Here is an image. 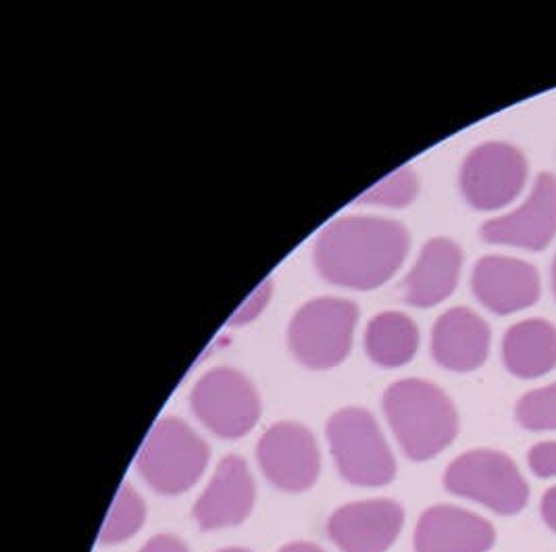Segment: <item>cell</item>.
Returning a JSON list of instances; mask_svg holds the SVG:
<instances>
[{
  "label": "cell",
  "instance_id": "cell-1",
  "mask_svg": "<svg viewBox=\"0 0 556 552\" xmlns=\"http://www.w3.org/2000/svg\"><path fill=\"white\" fill-rule=\"evenodd\" d=\"M408 251L405 227L381 217H342L315 244V265L331 284L371 290L399 272Z\"/></svg>",
  "mask_w": 556,
  "mask_h": 552
},
{
  "label": "cell",
  "instance_id": "cell-2",
  "mask_svg": "<svg viewBox=\"0 0 556 552\" xmlns=\"http://www.w3.org/2000/svg\"><path fill=\"white\" fill-rule=\"evenodd\" d=\"M383 411L399 444L413 461H430L458 431L455 404L424 379L392 384L383 394Z\"/></svg>",
  "mask_w": 556,
  "mask_h": 552
},
{
  "label": "cell",
  "instance_id": "cell-3",
  "mask_svg": "<svg viewBox=\"0 0 556 552\" xmlns=\"http://www.w3.org/2000/svg\"><path fill=\"white\" fill-rule=\"evenodd\" d=\"M208 447L181 419L156 422L138 452L136 465L142 477L161 494H181L203 476Z\"/></svg>",
  "mask_w": 556,
  "mask_h": 552
},
{
  "label": "cell",
  "instance_id": "cell-4",
  "mask_svg": "<svg viewBox=\"0 0 556 552\" xmlns=\"http://www.w3.org/2000/svg\"><path fill=\"white\" fill-rule=\"evenodd\" d=\"M328 440L340 474L354 486L378 488L396 476L394 454L369 411L351 406L333 413Z\"/></svg>",
  "mask_w": 556,
  "mask_h": 552
},
{
  "label": "cell",
  "instance_id": "cell-5",
  "mask_svg": "<svg viewBox=\"0 0 556 552\" xmlns=\"http://www.w3.org/2000/svg\"><path fill=\"white\" fill-rule=\"evenodd\" d=\"M444 486L451 494L480 502L498 515H517L530 501V486L505 452L471 451L455 459Z\"/></svg>",
  "mask_w": 556,
  "mask_h": 552
},
{
  "label": "cell",
  "instance_id": "cell-6",
  "mask_svg": "<svg viewBox=\"0 0 556 552\" xmlns=\"http://www.w3.org/2000/svg\"><path fill=\"white\" fill-rule=\"evenodd\" d=\"M358 319L356 304L344 299H317L301 306L290 324V349L313 369H329L346 359Z\"/></svg>",
  "mask_w": 556,
  "mask_h": 552
},
{
  "label": "cell",
  "instance_id": "cell-7",
  "mask_svg": "<svg viewBox=\"0 0 556 552\" xmlns=\"http://www.w3.org/2000/svg\"><path fill=\"white\" fill-rule=\"evenodd\" d=\"M192 409L213 434L242 438L261 415V402L251 379L236 369L219 367L201 377L192 390Z\"/></svg>",
  "mask_w": 556,
  "mask_h": 552
},
{
  "label": "cell",
  "instance_id": "cell-8",
  "mask_svg": "<svg viewBox=\"0 0 556 552\" xmlns=\"http://www.w3.org/2000/svg\"><path fill=\"white\" fill-rule=\"evenodd\" d=\"M528 177L526 156L510 145L488 142L465 159L460 188L480 211H496L513 201Z\"/></svg>",
  "mask_w": 556,
  "mask_h": 552
},
{
  "label": "cell",
  "instance_id": "cell-9",
  "mask_svg": "<svg viewBox=\"0 0 556 552\" xmlns=\"http://www.w3.org/2000/svg\"><path fill=\"white\" fill-rule=\"evenodd\" d=\"M258 465L286 492L308 490L319 476V449L313 434L294 422L269 427L258 440Z\"/></svg>",
  "mask_w": 556,
  "mask_h": 552
},
{
  "label": "cell",
  "instance_id": "cell-10",
  "mask_svg": "<svg viewBox=\"0 0 556 552\" xmlns=\"http://www.w3.org/2000/svg\"><path fill=\"white\" fill-rule=\"evenodd\" d=\"M405 526V511L399 502H351L331 513L328 534L342 552H386Z\"/></svg>",
  "mask_w": 556,
  "mask_h": 552
},
{
  "label": "cell",
  "instance_id": "cell-11",
  "mask_svg": "<svg viewBox=\"0 0 556 552\" xmlns=\"http://www.w3.org/2000/svg\"><path fill=\"white\" fill-rule=\"evenodd\" d=\"M483 240L492 244L542 251L556 236V177L542 174L535 179L530 199L505 217L485 222Z\"/></svg>",
  "mask_w": 556,
  "mask_h": 552
},
{
  "label": "cell",
  "instance_id": "cell-12",
  "mask_svg": "<svg viewBox=\"0 0 556 552\" xmlns=\"http://www.w3.org/2000/svg\"><path fill=\"white\" fill-rule=\"evenodd\" d=\"M254 504V481L244 459L226 456L192 509V517L203 529H222L242 524Z\"/></svg>",
  "mask_w": 556,
  "mask_h": 552
},
{
  "label": "cell",
  "instance_id": "cell-13",
  "mask_svg": "<svg viewBox=\"0 0 556 552\" xmlns=\"http://www.w3.org/2000/svg\"><path fill=\"white\" fill-rule=\"evenodd\" d=\"M496 531L488 519L453 504L428 509L415 529V552H488Z\"/></svg>",
  "mask_w": 556,
  "mask_h": 552
},
{
  "label": "cell",
  "instance_id": "cell-14",
  "mask_svg": "<svg viewBox=\"0 0 556 552\" xmlns=\"http://www.w3.org/2000/svg\"><path fill=\"white\" fill-rule=\"evenodd\" d=\"M478 301L498 315L528 309L540 299V277L530 263L513 256H483L473 272Z\"/></svg>",
  "mask_w": 556,
  "mask_h": 552
},
{
  "label": "cell",
  "instance_id": "cell-15",
  "mask_svg": "<svg viewBox=\"0 0 556 552\" xmlns=\"http://www.w3.org/2000/svg\"><path fill=\"white\" fill-rule=\"evenodd\" d=\"M490 349V329L478 313L456 306L433 326L431 354L453 372H473L483 365Z\"/></svg>",
  "mask_w": 556,
  "mask_h": 552
},
{
  "label": "cell",
  "instance_id": "cell-16",
  "mask_svg": "<svg viewBox=\"0 0 556 552\" xmlns=\"http://www.w3.org/2000/svg\"><path fill=\"white\" fill-rule=\"evenodd\" d=\"M463 252L448 238H433L419 254L405 279V301L413 306H433L446 301L458 284Z\"/></svg>",
  "mask_w": 556,
  "mask_h": 552
},
{
  "label": "cell",
  "instance_id": "cell-17",
  "mask_svg": "<svg viewBox=\"0 0 556 552\" xmlns=\"http://www.w3.org/2000/svg\"><path fill=\"white\" fill-rule=\"evenodd\" d=\"M506 369L533 379L556 367V327L544 319H528L506 331L503 342Z\"/></svg>",
  "mask_w": 556,
  "mask_h": 552
},
{
  "label": "cell",
  "instance_id": "cell-18",
  "mask_svg": "<svg viewBox=\"0 0 556 552\" xmlns=\"http://www.w3.org/2000/svg\"><path fill=\"white\" fill-rule=\"evenodd\" d=\"M419 347V331L410 317L396 311L376 315L365 331V349L381 367H401Z\"/></svg>",
  "mask_w": 556,
  "mask_h": 552
},
{
  "label": "cell",
  "instance_id": "cell-19",
  "mask_svg": "<svg viewBox=\"0 0 556 552\" xmlns=\"http://www.w3.org/2000/svg\"><path fill=\"white\" fill-rule=\"evenodd\" d=\"M144 515H147V506L142 497L131 486L124 484L106 513V519L99 534V542L101 544L126 542L127 538H131L142 527Z\"/></svg>",
  "mask_w": 556,
  "mask_h": 552
},
{
  "label": "cell",
  "instance_id": "cell-20",
  "mask_svg": "<svg viewBox=\"0 0 556 552\" xmlns=\"http://www.w3.org/2000/svg\"><path fill=\"white\" fill-rule=\"evenodd\" d=\"M419 184L413 170L401 167L392 172L390 176L380 179L376 186H371L367 192L361 195L358 202L367 204H383V206H405L417 197Z\"/></svg>",
  "mask_w": 556,
  "mask_h": 552
},
{
  "label": "cell",
  "instance_id": "cell-21",
  "mask_svg": "<svg viewBox=\"0 0 556 552\" xmlns=\"http://www.w3.org/2000/svg\"><path fill=\"white\" fill-rule=\"evenodd\" d=\"M517 422L531 431H556V384L533 390L517 402Z\"/></svg>",
  "mask_w": 556,
  "mask_h": 552
},
{
  "label": "cell",
  "instance_id": "cell-22",
  "mask_svg": "<svg viewBox=\"0 0 556 552\" xmlns=\"http://www.w3.org/2000/svg\"><path fill=\"white\" fill-rule=\"evenodd\" d=\"M530 469L538 477L556 476V442H540L528 454Z\"/></svg>",
  "mask_w": 556,
  "mask_h": 552
},
{
  "label": "cell",
  "instance_id": "cell-23",
  "mask_svg": "<svg viewBox=\"0 0 556 552\" xmlns=\"http://www.w3.org/2000/svg\"><path fill=\"white\" fill-rule=\"evenodd\" d=\"M269 290H271V284H269V281H263V284L254 290L253 294L244 301V304L233 313V317H231L229 322H231V324H247V322L254 319V317L263 311V306L267 304V301H269Z\"/></svg>",
  "mask_w": 556,
  "mask_h": 552
},
{
  "label": "cell",
  "instance_id": "cell-24",
  "mask_svg": "<svg viewBox=\"0 0 556 552\" xmlns=\"http://www.w3.org/2000/svg\"><path fill=\"white\" fill-rule=\"evenodd\" d=\"M138 552H188V547L172 534H159Z\"/></svg>",
  "mask_w": 556,
  "mask_h": 552
},
{
  "label": "cell",
  "instance_id": "cell-25",
  "mask_svg": "<svg viewBox=\"0 0 556 552\" xmlns=\"http://www.w3.org/2000/svg\"><path fill=\"white\" fill-rule=\"evenodd\" d=\"M542 519L546 522V526L551 527L556 534V486H553L544 499H542Z\"/></svg>",
  "mask_w": 556,
  "mask_h": 552
},
{
  "label": "cell",
  "instance_id": "cell-26",
  "mask_svg": "<svg viewBox=\"0 0 556 552\" xmlns=\"http://www.w3.org/2000/svg\"><path fill=\"white\" fill-rule=\"evenodd\" d=\"M279 552H324L319 547L311 544V542H292V544H286Z\"/></svg>",
  "mask_w": 556,
  "mask_h": 552
},
{
  "label": "cell",
  "instance_id": "cell-27",
  "mask_svg": "<svg viewBox=\"0 0 556 552\" xmlns=\"http://www.w3.org/2000/svg\"><path fill=\"white\" fill-rule=\"evenodd\" d=\"M553 288H555V294H556V259H555V263H553Z\"/></svg>",
  "mask_w": 556,
  "mask_h": 552
},
{
  "label": "cell",
  "instance_id": "cell-28",
  "mask_svg": "<svg viewBox=\"0 0 556 552\" xmlns=\"http://www.w3.org/2000/svg\"><path fill=\"white\" fill-rule=\"evenodd\" d=\"M219 552H249V551H244V549H226V551H219Z\"/></svg>",
  "mask_w": 556,
  "mask_h": 552
}]
</instances>
